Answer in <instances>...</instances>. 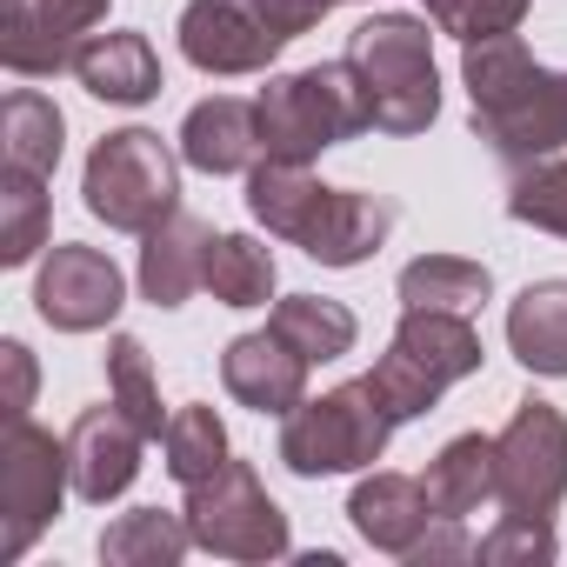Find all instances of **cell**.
Listing matches in <instances>:
<instances>
[{
  "label": "cell",
  "instance_id": "cell-5",
  "mask_svg": "<svg viewBox=\"0 0 567 567\" xmlns=\"http://www.w3.org/2000/svg\"><path fill=\"white\" fill-rule=\"evenodd\" d=\"M481 361H487V348H481L474 315H454V308H401L394 341H388V354L374 361L368 381H374V394L388 401L394 421H421V414H434V401L454 381L481 374Z\"/></svg>",
  "mask_w": 567,
  "mask_h": 567
},
{
  "label": "cell",
  "instance_id": "cell-28",
  "mask_svg": "<svg viewBox=\"0 0 567 567\" xmlns=\"http://www.w3.org/2000/svg\"><path fill=\"white\" fill-rule=\"evenodd\" d=\"M48 247V181L0 167V267H28Z\"/></svg>",
  "mask_w": 567,
  "mask_h": 567
},
{
  "label": "cell",
  "instance_id": "cell-6",
  "mask_svg": "<svg viewBox=\"0 0 567 567\" xmlns=\"http://www.w3.org/2000/svg\"><path fill=\"white\" fill-rule=\"evenodd\" d=\"M334 0H187L181 8V54L200 74H267Z\"/></svg>",
  "mask_w": 567,
  "mask_h": 567
},
{
  "label": "cell",
  "instance_id": "cell-26",
  "mask_svg": "<svg viewBox=\"0 0 567 567\" xmlns=\"http://www.w3.org/2000/svg\"><path fill=\"white\" fill-rule=\"evenodd\" d=\"M274 280H280V267H274V254L254 234H214V247H207V295L220 308H267Z\"/></svg>",
  "mask_w": 567,
  "mask_h": 567
},
{
  "label": "cell",
  "instance_id": "cell-2",
  "mask_svg": "<svg viewBox=\"0 0 567 567\" xmlns=\"http://www.w3.org/2000/svg\"><path fill=\"white\" fill-rule=\"evenodd\" d=\"M247 214L274 240H295L321 267H361L394 234V200L388 194L328 187V181H315L308 167H288V161H260L247 174Z\"/></svg>",
  "mask_w": 567,
  "mask_h": 567
},
{
  "label": "cell",
  "instance_id": "cell-23",
  "mask_svg": "<svg viewBox=\"0 0 567 567\" xmlns=\"http://www.w3.org/2000/svg\"><path fill=\"white\" fill-rule=\"evenodd\" d=\"M267 328H274L280 341H288L295 354H308L315 368H328V361L354 354V341H361V321H354V308H341V301H321V295H288V301H274Z\"/></svg>",
  "mask_w": 567,
  "mask_h": 567
},
{
  "label": "cell",
  "instance_id": "cell-15",
  "mask_svg": "<svg viewBox=\"0 0 567 567\" xmlns=\"http://www.w3.org/2000/svg\"><path fill=\"white\" fill-rule=\"evenodd\" d=\"M308 368H315V361L295 354L274 328H254V334L227 341V354H220V388H227L240 408H254V414H295V408L308 401Z\"/></svg>",
  "mask_w": 567,
  "mask_h": 567
},
{
  "label": "cell",
  "instance_id": "cell-14",
  "mask_svg": "<svg viewBox=\"0 0 567 567\" xmlns=\"http://www.w3.org/2000/svg\"><path fill=\"white\" fill-rule=\"evenodd\" d=\"M141 447H147V434H141L114 401H107V408H81V421L68 427L74 494H81L87 507L121 501V494L134 487V474H141Z\"/></svg>",
  "mask_w": 567,
  "mask_h": 567
},
{
  "label": "cell",
  "instance_id": "cell-22",
  "mask_svg": "<svg viewBox=\"0 0 567 567\" xmlns=\"http://www.w3.org/2000/svg\"><path fill=\"white\" fill-rule=\"evenodd\" d=\"M61 141H68V121L41 87H14L0 101V167H21V174L48 181L61 167Z\"/></svg>",
  "mask_w": 567,
  "mask_h": 567
},
{
  "label": "cell",
  "instance_id": "cell-13",
  "mask_svg": "<svg viewBox=\"0 0 567 567\" xmlns=\"http://www.w3.org/2000/svg\"><path fill=\"white\" fill-rule=\"evenodd\" d=\"M107 8L114 0H0V61L21 81H54L74 68Z\"/></svg>",
  "mask_w": 567,
  "mask_h": 567
},
{
  "label": "cell",
  "instance_id": "cell-7",
  "mask_svg": "<svg viewBox=\"0 0 567 567\" xmlns=\"http://www.w3.org/2000/svg\"><path fill=\"white\" fill-rule=\"evenodd\" d=\"M394 414L374 394V381H341L321 401H301L295 414H280V461L301 481H334V474H368L388 441H394Z\"/></svg>",
  "mask_w": 567,
  "mask_h": 567
},
{
  "label": "cell",
  "instance_id": "cell-17",
  "mask_svg": "<svg viewBox=\"0 0 567 567\" xmlns=\"http://www.w3.org/2000/svg\"><path fill=\"white\" fill-rule=\"evenodd\" d=\"M181 161L200 167V174H214V181H220V174H254V167L267 161L254 101H234V94L194 101L187 121H181Z\"/></svg>",
  "mask_w": 567,
  "mask_h": 567
},
{
  "label": "cell",
  "instance_id": "cell-9",
  "mask_svg": "<svg viewBox=\"0 0 567 567\" xmlns=\"http://www.w3.org/2000/svg\"><path fill=\"white\" fill-rule=\"evenodd\" d=\"M181 514H187L194 547L214 554V560H280V554L295 547L288 514H280L274 494L260 487L254 461H227L220 474L194 481L187 501H181Z\"/></svg>",
  "mask_w": 567,
  "mask_h": 567
},
{
  "label": "cell",
  "instance_id": "cell-4",
  "mask_svg": "<svg viewBox=\"0 0 567 567\" xmlns=\"http://www.w3.org/2000/svg\"><path fill=\"white\" fill-rule=\"evenodd\" d=\"M348 68L368 87V114L381 134H427L441 114V74H434V34L427 14H374L348 34Z\"/></svg>",
  "mask_w": 567,
  "mask_h": 567
},
{
  "label": "cell",
  "instance_id": "cell-21",
  "mask_svg": "<svg viewBox=\"0 0 567 567\" xmlns=\"http://www.w3.org/2000/svg\"><path fill=\"white\" fill-rule=\"evenodd\" d=\"M421 481H427L434 514H447V520L481 514V507L501 494V454H494V434H454V441L427 461Z\"/></svg>",
  "mask_w": 567,
  "mask_h": 567
},
{
  "label": "cell",
  "instance_id": "cell-16",
  "mask_svg": "<svg viewBox=\"0 0 567 567\" xmlns=\"http://www.w3.org/2000/svg\"><path fill=\"white\" fill-rule=\"evenodd\" d=\"M348 520H354V534H361L374 554H401V560H408V547H414L441 514H434V501H427V481L394 474V467H374V474L354 481Z\"/></svg>",
  "mask_w": 567,
  "mask_h": 567
},
{
  "label": "cell",
  "instance_id": "cell-30",
  "mask_svg": "<svg viewBox=\"0 0 567 567\" xmlns=\"http://www.w3.org/2000/svg\"><path fill=\"white\" fill-rule=\"evenodd\" d=\"M507 214H514L520 227H540V234H560V240H567V154H547V161L514 167V181H507Z\"/></svg>",
  "mask_w": 567,
  "mask_h": 567
},
{
  "label": "cell",
  "instance_id": "cell-31",
  "mask_svg": "<svg viewBox=\"0 0 567 567\" xmlns=\"http://www.w3.org/2000/svg\"><path fill=\"white\" fill-rule=\"evenodd\" d=\"M554 554H560V540H554V520H540V514H501V527L481 534V547H474L481 567H547Z\"/></svg>",
  "mask_w": 567,
  "mask_h": 567
},
{
  "label": "cell",
  "instance_id": "cell-8",
  "mask_svg": "<svg viewBox=\"0 0 567 567\" xmlns=\"http://www.w3.org/2000/svg\"><path fill=\"white\" fill-rule=\"evenodd\" d=\"M81 200L114 234H154L181 207V154L154 127L101 134L81 167Z\"/></svg>",
  "mask_w": 567,
  "mask_h": 567
},
{
  "label": "cell",
  "instance_id": "cell-10",
  "mask_svg": "<svg viewBox=\"0 0 567 567\" xmlns=\"http://www.w3.org/2000/svg\"><path fill=\"white\" fill-rule=\"evenodd\" d=\"M74 487L68 441H54L41 421H8V447H0V554L21 560L61 514Z\"/></svg>",
  "mask_w": 567,
  "mask_h": 567
},
{
  "label": "cell",
  "instance_id": "cell-29",
  "mask_svg": "<svg viewBox=\"0 0 567 567\" xmlns=\"http://www.w3.org/2000/svg\"><path fill=\"white\" fill-rule=\"evenodd\" d=\"M107 401H114L147 441L167 434V408H161V388H154V361H147V348H141L134 334H114V341H107Z\"/></svg>",
  "mask_w": 567,
  "mask_h": 567
},
{
  "label": "cell",
  "instance_id": "cell-19",
  "mask_svg": "<svg viewBox=\"0 0 567 567\" xmlns=\"http://www.w3.org/2000/svg\"><path fill=\"white\" fill-rule=\"evenodd\" d=\"M74 81L107 101V107H147L167 81H161V54L147 34L134 28H114V34H87L81 54H74Z\"/></svg>",
  "mask_w": 567,
  "mask_h": 567
},
{
  "label": "cell",
  "instance_id": "cell-27",
  "mask_svg": "<svg viewBox=\"0 0 567 567\" xmlns=\"http://www.w3.org/2000/svg\"><path fill=\"white\" fill-rule=\"evenodd\" d=\"M161 454H167V474L181 481V487H194V481H207V474H220L227 461H234V447H227V421L214 414V408H174L167 414V434H161Z\"/></svg>",
  "mask_w": 567,
  "mask_h": 567
},
{
  "label": "cell",
  "instance_id": "cell-34",
  "mask_svg": "<svg viewBox=\"0 0 567 567\" xmlns=\"http://www.w3.org/2000/svg\"><path fill=\"white\" fill-rule=\"evenodd\" d=\"M0 361H8V421H21L34 408V354L21 341H8V348H0Z\"/></svg>",
  "mask_w": 567,
  "mask_h": 567
},
{
  "label": "cell",
  "instance_id": "cell-25",
  "mask_svg": "<svg viewBox=\"0 0 567 567\" xmlns=\"http://www.w3.org/2000/svg\"><path fill=\"white\" fill-rule=\"evenodd\" d=\"M187 547H194L187 514H167V507H134V514L101 527V560L107 567H174Z\"/></svg>",
  "mask_w": 567,
  "mask_h": 567
},
{
  "label": "cell",
  "instance_id": "cell-18",
  "mask_svg": "<svg viewBox=\"0 0 567 567\" xmlns=\"http://www.w3.org/2000/svg\"><path fill=\"white\" fill-rule=\"evenodd\" d=\"M207 247H214V227L187 207H174L154 234H141V301L187 308V295L207 288Z\"/></svg>",
  "mask_w": 567,
  "mask_h": 567
},
{
  "label": "cell",
  "instance_id": "cell-12",
  "mask_svg": "<svg viewBox=\"0 0 567 567\" xmlns=\"http://www.w3.org/2000/svg\"><path fill=\"white\" fill-rule=\"evenodd\" d=\"M34 308L61 334H101L127 308V280H121L114 254L81 247V240H61V247H48V260L34 274Z\"/></svg>",
  "mask_w": 567,
  "mask_h": 567
},
{
  "label": "cell",
  "instance_id": "cell-24",
  "mask_svg": "<svg viewBox=\"0 0 567 567\" xmlns=\"http://www.w3.org/2000/svg\"><path fill=\"white\" fill-rule=\"evenodd\" d=\"M401 308H454V315H474L487 295H494V274L467 254H414L401 267Z\"/></svg>",
  "mask_w": 567,
  "mask_h": 567
},
{
  "label": "cell",
  "instance_id": "cell-1",
  "mask_svg": "<svg viewBox=\"0 0 567 567\" xmlns=\"http://www.w3.org/2000/svg\"><path fill=\"white\" fill-rule=\"evenodd\" d=\"M461 87L474 107V141L494 161L527 167L567 154V74L540 68L520 34H487L461 48Z\"/></svg>",
  "mask_w": 567,
  "mask_h": 567
},
{
  "label": "cell",
  "instance_id": "cell-33",
  "mask_svg": "<svg viewBox=\"0 0 567 567\" xmlns=\"http://www.w3.org/2000/svg\"><path fill=\"white\" fill-rule=\"evenodd\" d=\"M408 560H414V567H434V560H474V540H467L461 520L441 514V527H427V534L408 547Z\"/></svg>",
  "mask_w": 567,
  "mask_h": 567
},
{
  "label": "cell",
  "instance_id": "cell-11",
  "mask_svg": "<svg viewBox=\"0 0 567 567\" xmlns=\"http://www.w3.org/2000/svg\"><path fill=\"white\" fill-rule=\"evenodd\" d=\"M494 454H501V507L507 514H540L554 520L560 494H567V414L540 394L514 401L507 427L494 434Z\"/></svg>",
  "mask_w": 567,
  "mask_h": 567
},
{
  "label": "cell",
  "instance_id": "cell-3",
  "mask_svg": "<svg viewBox=\"0 0 567 567\" xmlns=\"http://www.w3.org/2000/svg\"><path fill=\"white\" fill-rule=\"evenodd\" d=\"M254 114H260L267 161H288V167H315L328 147H341V141L374 127L368 87L348 68V54L321 61V68H301V74H274L254 94Z\"/></svg>",
  "mask_w": 567,
  "mask_h": 567
},
{
  "label": "cell",
  "instance_id": "cell-32",
  "mask_svg": "<svg viewBox=\"0 0 567 567\" xmlns=\"http://www.w3.org/2000/svg\"><path fill=\"white\" fill-rule=\"evenodd\" d=\"M427 21L441 34H454L461 48L467 41H487V34H514L527 21V0H421Z\"/></svg>",
  "mask_w": 567,
  "mask_h": 567
},
{
  "label": "cell",
  "instance_id": "cell-20",
  "mask_svg": "<svg viewBox=\"0 0 567 567\" xmlns=\"http://www.w3.org/2000/svg\"><path fill=\"white\" fill-rule=\"evenodd\" d=\"M507 348L527 374L567 381V280H527L507 301Z\"/></svg>",
  "mask_w": 567,
  "mask_h": 567
}]
</instances>
